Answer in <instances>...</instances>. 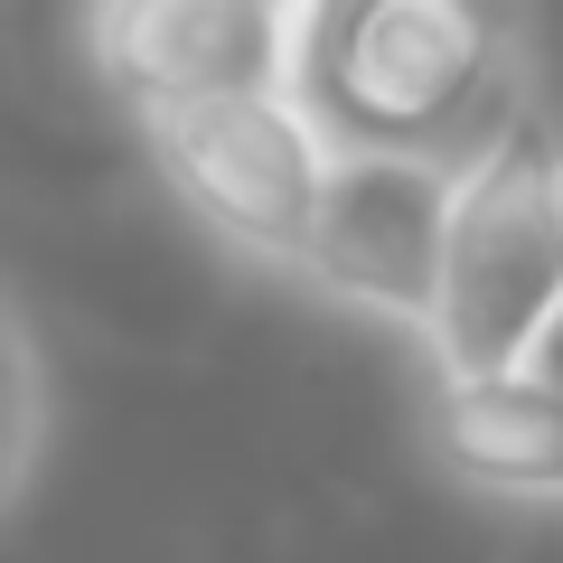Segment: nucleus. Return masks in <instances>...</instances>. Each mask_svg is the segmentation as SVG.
Segmentation results:
<instances>
[{"label":"nucleus","instance_id":"f257e3e1","mask_svg":"<svg viewBox=\"0 0 563 563\" xmlns=\"http://www.w3.org/2000/svg\"><path fill=\"white\" fill-rule=\"evenodd\" d=\"M291 103L329 151L479 169L536 122L526 0H291Z\"/></svg>","mask_w":563,"mask_h":563},{"label":"nucleus","instance_id":"f03ea898","mask_svg":"<svg viewBox=\"0 0 563 563\" xmlns=\"http://www.w3.org/2000/svg\"><path fill=\"white\" fill-rule=\"evenodd\" d=\"M563 310V141L526 122L479 169H461L432 301V376H517Z\"/></svg>","mask_w":563,"mask_h":563},{"label":"nucleus","instance_id":"7ed1b4c3","mask_svg":"<svg viewBox=\"0 0 563 563\" xmlns=\"http://www.w3.org/2000/svg\"><path fill=\"white\" fill-rule=\"evenodd\" d=\"M141 151L225 254L301 273L310 217H320V188H329V132L291 95H225V103L141 113Z\"/></svg>","mask_w":563,"mask_h":563},{"label":"nucleus","instance_id":"20e7f679","mask_svg":"<svg viewBox=\"0 0 563 563\" xmlns=\"http://www.w3.org/2000/svg\"><path fill=\"white\" fill-rule=\"evenodd\" d=\"M451 207L461 169L442 161H395V151H329V188L310 217L301 282L320 301L357 310L385 329H432L442 301V254H451Z\"/></svg>","mask_w":563,"mask_h":563},{"label":"nucleus","instance_id":"39448f33","mask_svg":"<svg viewBox=\"0 0 563 563\" xmlns=\"http://www.w3.org/2000/svg\"><path fill=\"white\" fill-rule=\"evenodd\" d=\"M85 66L122 113L291 95V0H85Z\"/></svg>","mask_w":563,"mask_h":563},{"label":"nucleus","instance_id":"423d86ee","mask_svg":"<svg viewBox=\"0 0 563 563\" xmlns=\"http://www.w3.org/2000/svg\"><path fill=\"white\" fill-rule=\"evenodd\" d=\"M432 451L479 498L563 507V385H544L536 366H517V376H442L432 385Z\"/></svg>","mask_w":563,"mask_h":563},{"label":"nucleus","instance_id":"0eeeda50","mask_svg":"<svg viewBox=\"0 0 563 563\" xmlns=\"http://www.w3.org/2000/svg\"><path fill=\"white\" fill-rule=\"evenodd\" d=\"M10 498H29V479H38V432H47V376H38V339H29V320H10Z\"/></svg>","mask_w":563,"mask_h":563},{"label":"nucleus","instance_id":"6e6552de","mask_svg":"<svg viewBox=\"0 0 563 563\" xmlns=\"http://www.w3.org/2000/svg\"><path fill=\"white\" fill-rule=\"evenodd\" d=\"M526 366H536L544 385H563V310H554V329H544V339H536V357H526Z\"/></svg>","mask_w":563,"mask_h":563}]
</instances>
